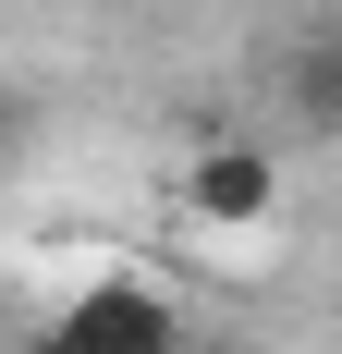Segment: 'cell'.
I'll return each instance as SVG.
<instances>
[{
	"mask_svg": "<svg viewBox=\"0 0 342 354\" xmlns=\"http://www.w3.org/2000/svg\"><path fill=\"white\" fill-rule=\"evenodd\" d=\"M183 342H196L183 293H159L147 269H110V281H86L73 306L37 318V354H183Z\"/></svg>",
	"mask_w": 342,
	"mask_h": 354,
	"instance_id": "6da1fadb",
	"label": "cell"
},
{
	"mask_svg": "<svg viewBox=\"0 0 342 354\" xmlns=\"http://www.w3.org/2000/svg\"><path fill=\"white\" fill-rule=\"evenodd\" d=\"M183 220H196V232H269L281 220V147L269 135H196V159H183Z\"/></svg>",
	"mask_w": 342,
	"mask_h": 354,
	"instance_id": "7a4b0ae2",
	"label": "cell"
},
{
	"mask_svg": "<svg viewBox=\"0 0 342 354\" xmlns=\"http://www.w3.org/2000/svg\"><path fill=\"white\" fill-rule=\"evenodd\" d=\"M294 122L306 135H342V37H306L294 49Z\"/></svg>",
	"mask_w": 342,
	"mask_h": 354,
	"instance_id": "3957f363",
	"label": "cell"
},
{
	"mask_svg": "<svg viewBox=\"0 0 342 354\" xmlns=\"http://www.w3.org/2000/svg\"><path fill=\"white\" fill-rule=\"evenodd\" d=\"M25 122H37V110H25V86H0V159L25 147Z\"/></svg>",
	"mask_w": 342,
	"mask_h": 354,
	"instance_id": "277c9868",
	"label": "cell"
},
{
	"mask_svg": "<svg viewBox=\"0 0 342 354\" xmlns=\"http://www.w3.org/2000/svg\"><path fill=\"white\" fill-rule=\"evenodd\" d=\"M183 354H233V342H208V330H196V342H183Z\"/></svg>",
	"mask_w": 342,
	"mask_h": 354,
	"instance_id": "5b68a950",
	"label": "cell"
}]
</instances>
